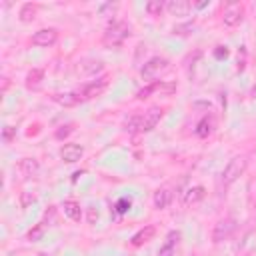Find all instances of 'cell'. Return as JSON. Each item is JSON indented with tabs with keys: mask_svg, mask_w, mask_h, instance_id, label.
Returning <instances> with one entry per match:
<instances>
[{
	"mask_svg": "<svg viewBox=\"0 0 256 256\" xmlns=\"http://www.w3.org/2000/svg\"><path fill=\"white\" fill-rule=\"evenodd\" d=\"M132 34V28H130V24L128 22H124V20H114V22H110L108 24V28H106V32H104V44L106 46H120L128 36Z\"/></svg>",
	"mask_w": 256,
	"mask_h": 256,
	"instance_id": "6da1fadb",
	"label": "cell"
},
{
	"mask_svg": "<svg viewBox=\"0 0 256 256\" xmlns=\"http://www.w3.org/2000/svg\"><path fill=\"white\" fill-rule=\"evenodd\" d=\"M246 166H248L246 156H234V158L226 164V168H224V172H222V184H224V186L234 184V182L246 172Z\"/></svg>",
	"mask_w": 256,
	"mask_h": 256,
	"instance_id": "7a4b0ae2",
	"label": "cell"
},
{
	"mask_svg": "<svg viewBox=\"0 0 256 256\" xmlns=\"http://www.w3.org/2000/svg\"><path fill=\"white\" fill-rule=\"evenodd\" d=\"M166 70H168V60H166L164 56H154V58H150V60L142 66L140 76H142L144 80L156 82V78H158L160 74H164Z\"/></svg>",
	"mask_w": 256,
	"mask_h": 256,
	"instance_id": "3957f363",
	"label": "cell"
},
{
	"mask_svg": "<svg viewBox=\"0 0 256 256\" xmlns=\"http://www.w3.org/2000/svg\"><path fill=\"white\" fill-rule=\"evenodd\" d=\"M242 18H244V6L240 2H228L224 6V10H222V22L226 26H230V28L232 26H238L242 22Z\"/></svg>",
	"mask_w": 256,
	"mask_h": 256,
	"instance_id": "277c9868",
	"label": "cell"
},
{
	"mask_svg": "<svg viewBox=\"0 0 256 256\" xmlns=\"http://www.w3.org/2000/svg\"><path fill=\"white\" fill-rule=\"evenodd\" d=\"M236 230V220L234 218H222L216 222L214 230H212V240L218 244V242H224V240H230V236L234 234Z\"/></svg>",
	"mask_w": 256,
	"mask_h": 256,
	"instance_id": "5b68a950",
	"label": "cell"
},
{
	"mask_svg": "<svg viewBox=\"0 0 256 256\" xmlns=\"http://www.w3.org/2000/svg\"><path fill=\"white\" fill-rule=\"evenodd\" d=\"M162 114H164V110L160 106H152L144 114H140V132H150L160 122Z\"/></svg>",
	"mask_w": 256,
	"mask_h": 256,
	"instance_id": "8992f818",
	"label": "cell"
},
{
	"mask_svg": "<svg viewBox=\"0 0 256 256\" xmlns=\"http://www.w3.org/2000/svg\"><path fill=\"white\" fill-rule=\"evenodd\" d=\"M56 40H58V30L56 28H40L38 32L32 34V44L34 46L48 48V46H54Z\"/></svg>",
	"mask_w": 256,
	"mask_h": 256,
	"instance_id": "52a82bcc",
	"label": "cell"
},
{
	"mask_svg": "<svg viewBox=\"0 0 256 256\" xmlns=\"http://www.w3.org/2000/svg\"><path fill=\"white\" fill-rule=\"evenodd\" d=\"M104 68V64L96 58H84L76 64V74L80 78H90V76H96L100 70Z\"/></svg>",
	"mask_w": 256,
	"mask_h": 256,
	"instance_id": "ba28073f",
	"label": "cell"
},
{
	"mask_svg": "<svg viewBox=\"0 0 256 256\" xmlns=\"http://www.w3.org/2000/svg\"><path fill=\"white\" fill-rule=\"evenodd\" d=\"M106 86H108V78L102 76V78H98V80H94V82H90V84H84L78 92L82 94L84 100H90V98H98V96L106 90Z\"/></svg>",
	"mask_w": 256,
	"mask_h": 256,
	"instance_id": "9c48e42d",
	"label": "cell"
},
{
	"mask_svg": "<svg viewBox=\"0 0 256 256\" xmlns=\"http://www.w3.org/2000/svg\"><path fill=\"white\" fill-rule=\"evenodd\" d=\"M52 100L56 104H60V106H66V108L78 106L80 102H84L80 92H56V94H52Z\"/></svg>",
	"mask_w": 256,
	"mask_h": 256,
	"instance_id": "30bf717a",
	"label": "cell"
},
{
	"mask_svg": "<svg viewBox=\"0 0 256 256\" xmlns=\"http://www.w3.org/2000/svg\"><path fill=\"white\" fill-rule=\"evenodd\" d=\"M82 154H84V148H82L80 144H64V146L60 148V158H62L64 162H68V164L80 160Z\"/></svg>",
	"mask_w": 256,
	"mask_h": 256,
	"instance_id": "8fae6325",
	"label": "cell"
},
{
	"mask_svg": "<svg viewBox=\"0 0 256 256\" xmlns=\"http://www.w3.org/2000/svg\"><path fill=\"white\" fill-rule=\"evenodd\" d=\"M18 170H20L22 178H36L40 172V164L36 158H22L18 162Z\"/></svg>",
	"mask_w": 256,
	"mask_h": 256,
	"instance_id": "7c38bea8",
	"label": "cell"
},
{
	"mask_svg": "<svg viewBox=\"0 0 256 256\" xmlns=\"http://www.w3.org/2000/svg\"><path fill=\"white\" fill-rule=\"evenodd\" d=\"M216 130V118L212 114H206L198 124H196V134L200 138H208L212 132Z\"/></svg>",
	"mask_w": 256,
	"mask_h": 256,
	"instance_id": "4fadbf2b",
	"label": "cell"
},
{
	"mask_svg": "<svg viewBox=\"0 0 256 256\" xmlns=\"http://www.w3.org/2000/svg\"><path fill=\"white\" fill-rule=\"evenodd\" d=\"M154 234H156V228L148 224V226L140 228V230H138V232H136V234L132 236L130 244H132V246H136V248H138V246H144L146 242H150V240L154 238Z\"/></svg>",
	"mask_w": 256,
	"mask_h": 256,
	"instance_id": "5bb4252c",
	"label": "cell"
},
{
	"mask_svg": "<svg viewBox=\"0 0 256 256\" xmlns=\"http://www.w3.org/2000/svg\"><path fill=\"white\" fill-rule=\"evenodd\" d=\"M192 4L188 0H168L166 2V10L172 14V16H186L190 12Z\"/></svg>",
	"mask_w": 256,
	"mask_h": 256,
	"instance_id": "9a60e30c",
	"label": "cell"
},
{
	"mask_svg": "<svg viewBox=\"0 0 256 256\" xmlns=\"http://www.w3.org/2000/svg\"><path fill=\"white\" fill-rule=\"evenodd\" d=\"M204 188L202 186H192V188H188L186 192H184V206H192V204H196V202H200L202 198H204Z\"/></svg>",
	"mask_w": 256,
	"mask_h": 256,
	"instance_id": "2e32d148",
	"label": "cell"
},
{
	"mask_svg": "<svg viewBox=\"0 0 256 256\" xmlns=\"http://www.w3.org/2000/svg\"><path fill=\"white\" fill-rule=\"evenodd\" d=\"M170 202H172V192H170L168 188H158V190L154 192V206H156L158 210L168 208Z\"/></svg>",
	"mask_w": 256,
	"mask_h": 256,
	"instance_id": "e0dca14e",
	"label": "cell"
},
{
	"mask_svg": "<svg viewBox=\"0 0 256 256\" xmlns=\"http://www.w3.org/2000/svg\"><path fill=\"white\" fill-rule=\"evenodd\" d=\"M36 12H38V4H32V2H26L20 6V12H18V18L20 22H32L36 18Z\"/></svg>",
	"mask_w": 256,
	"mask_h": 256,
	"instance_id": "ac0fdd59",
	"label": "cell"
},
{
	"mask_svg": "<svg viewBox=\"0 0 256 256\" xmlns=\"http://www.w3.org/2000/svg\"><path fill=\"white\" fill-rule=\"evenodd\" d=\"M42 78H44V70H40V68H32V70L26 74V88H30V90L40 88Z\"/></svg>",
	"mask_w": 256,
	"mask_h": 256,
	"instance_id": "d6986e66",
	"label": "cell"
},
{
	"mask_svg": "<svg viewBox=\"0 0 256 256\" xmlns=\"http://www.w3.org/2000/svg\"><path fill=\"white\" fill-rule=\"evenodd\" d=\"M178 238H180V232H170L168 234V240L164 246H160L158 250V256H174V244H178Z\"/></svg>",
	"mask_w": 256,
	"mask_h": 256,
	"instance_id": "ffe728a7",
	"label": "cell"
},
{
	"mask_svg": "<svg viewBox=\"0 0 256 256\" xmlns=\"http://www.w3.org/2000/svg\"><path fill=\"white\" fill-rule=\"evenodd\" d=\"M64 214H66L70 220L78 222V220L82 218V210H80V204H78L76 200H66V202H64Z\"/></svg>",
	"mask_w": 256,
	"mask_h": 256,
	"instance_id": "44dd1931",
	"label": "cell"
},
{
	"mask_svg": "<svg viewBox=\"0 0 256 256\" xmlns=\"http://www.w3.org/2000/svg\"><path fill=\"white\" fill-rule=\"evenodd\" d=\"M146 12L150 14V16H160L162 14V10H164V2H160V0H150V2H146Z\"/></svg>",
	"mask_w": 256,
	"mask_h": 256,
	"instance_id": "7402d4cb",
	"label": "cell"
},
{
	"mask_svg": "<svg viewBox=\"0 0 256 256\" xmlns=\"http://www.w3.org/2000/svg\"><path fill=\"white\" fill-rule=\"evenodd\" d=\"M124 130H126V132H140V114L130 116V118L124 122Z\"/></svg>",
	"mask_w": 256,
	"mask_h": 256,
	"instance_id": "603a6c76",
	"label": "cell"
},
{
	"mask_svg": "<svg viewBox=\"0 0 256 256\" xmlns=\"http://www.w3.org/2000/svg\"><path fill=\"white\" fill-rule=\"evenodd\" d=\"M44 230H46V224H44V222H40V224H36V226L26 234V238H28L30 242H36V240H40V238H42Z\"/></svg>",
	"mask_w": 256,
	"mask_h": 256,
	"instance_id": "cb8c5ba5",
	"label": "cell"
},
{
	"mask_svg": "<svg viewBox=\"0 0 256 256\" xmlns=\"http://www.w3.org/2000/svg\"><path fill=\"white\" fill-rule=\"evenodd\" d=\"M72 132H74V124H64V126H60V128L56 130V134H54V136H56L58 140H62V138L70 136Z\"/></svg>",
	"mask_w": 256,
	"mask_h": 256,
	"instance_id": "d4e9b609",
	"label": "cell"
},
{
	"mask_svg": "<svg viewBox=\"0 0 256 256\" xmlns=\"http://www.w3.org/2000/svg\"><path fill=\"white\" fill-rule=\"evenodd\" d=\"M32 202H36V196H34L32 192H22V194H20V206H22V208H28Z\"/></svg>",
	"mask_w": 256,
	"mask_h": 256,
	"instance_id": "484cf974",
	"label": "cell"
},
{
	"mask_svg": "<svg viewBox=\"0 0 256 256\" xmlns=\"http://www.w3.org/2000/svg\"><path fill=\"white\" fill-rule=\"evenodd\" d=\"M130 198H120L118 202H116V212L118 214H124V212H128L130 210Z\"/></svg>",
	"mask_w": 256,
	"mask_h": 256,
	"instance_id": "4316f807",
	"label": "cell"
},
{
	"mask_svg": "<svg viewBox=\"0 0 256 256\" xmlns=\"http://www.w3.org/2000/svg\"><path fill=\"white\" fill-rule=\"evenodd\" d=\"M54 220H56V208L54 206H50L46 212H44V224H54Z\"/></svg>",
	"mask_w": 256,
	"mask_h": 256,
	"instance_id": "83f0119b",
	"label": "cell"
},
{
	"mask_svg": "<svg viewBox=\"0 0 256 256\" xmlns=\"http://www.w3.org/2000/svg\"><path fill=\"white\" fill-rule=\"evenodd\" d=\"M194 30V24H186V26H176L174 28V34H182V36H186L188 32H192Z\"/></svg>",
	"mask_w": 256,
	"mask_h": 256,
	"instance_id": "f1b7e54d",
	"label": "cell"
},
{
	"mask_svg": "<svg viewBox=\"0 0 256 256\" xmlns=\"http://www.w3.org/2000/svg\"><path fill=\"white\" fill-rule=\"evenodd\" d=\"M14 132H16V128H12V126H6V128H4V132H2V138H4L6 142H10V140L14 138Z\"/></svg>",
	"mask_w": 256,
	"mask_h": 256,
	"instance_id": "f546056e",
	"label": "cell"
},
{
	"mask_svg": "<svg viewBox=\"0 0 256 256\" xmlns=\"http://www.w3.org/2000/svg\"><path fill=\"white\" fill-rule=\"evenodd\" d=\"M214 56H216V58H226V56H228V48H226V46H216Z\"/></svg>",
	"mask_w": 256,
	"mask_h": 256,
	"instance_id": "4dcf8cb0",
	"label": "cell"
},
{
	"mask_svg": "<svg viewBox=\"0 0 256 256\" xmlns=\"http://www.w3.org/2000/svg\"><path fill=\"white\" fill-rule=\"evenodd\" d=\"M94 220H98V212H96L94 208H90V210H88V222L94 224Z\"/></svg>",
	"mask_w": 256,
	"mask_h": 256,
	"instance_id": "1f68e13d",
	"label": "cell"
},
{
	"mask_svg": "<svg viewBox=\"0 0 256 256\" xmlns=\"http://www.w3.org/2000/svg\"><path fill=\"white\" fill-rule=\"evenodd\" d=\"M250 96H252V98H256V84L252 86V90H250Z\"/></svg>",
	"mask_w": 256,
	"mask_h": 256,
	"instance_id": "d6a6232c",
	"label": "cell"
},
{
	"mask_svg": "<svg viewBox=\"0 0 256 256\" xmlns=\"http://www.w3.org/2000/svg\"><path fill=\"white\" fill-rule=\"evenodd\" d=\"M254 214H256V204H254Z\"/></svg>",
	"mask_w": 256,
	"mask_h": 256,
	"instance_id": "836d02e7",
	"label": "cell"
},
{
	"mask_svg": "<svg viewBox=\"0 0 256 256\" xmlns=\"http://www.w3.org/2000/svg\"><path fill=\"white\" fill-rule=\"evenodd\" d=\"M38 256H48V254H38Z\"/></svg>",
	"mask_w": 256,
	"mask_h": 256,
	"instance_id": "e575fe53",
	"label": "cell"
}]
</instances>
